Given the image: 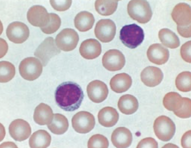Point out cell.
Masks as SVG:
<instances>
[{
  "label": "cell",
  "mask_w": 191,
  "mask_h": 148,
  "mask_svg": "<svg viewBox=\"0 0 191 148\" xmlns=\"http://www.w3.org/2000/svg\"><path fill=\"white\" fill-rule=\"evenodd\" d=\"M87 92L90 99L95 103H100L107 97L108 90L103 82L95 80L90 82L87 87Z\"/></svg>",
  "instance_id": "obj_15"
},
{
  "label": "cell",
  "mask_w": 191,
  "mask_h": 148,
  "mask_svg": "<svg viewBox=\"0 0 191 148\" xmlns=\"http://www.w3.org/2000/svg\"><path fill=\"white\" fill-rule=\"evenodd\" d=\"M79 40V35L74 29L66 28L62 30L56 35V44L60 49L65 51L73 50Z\"/></svg>",
  "instance_id": "obj_7"
},
{
  "label": "cell",
  "mask_w": 191,
  "mask_h": 148,
  "mask_svg": "<svg viewBox=\"0 0 191 148\" xmlns=\"http://www.w3.org/2000/svg\"><path fill=\"white\" fill-rule=\"evenodd\" d=\"M175 84L177 89L182 92H188L191 90V73L189 71H184L177 76Z\"/></svg>",
  "instance_id": "obj_30"
},
{
  "label": "cell",
  "mask_w": 191,
  "mask_h": 148,
  "mask_svg": "<svg viewBox=\"0 0 191 148\" xmlns=\"http://www.w3.org/2000/svg\"><path fill=\"white\" fill-rule=\"evenodd\" d=\"M119 114L115 108L109 106L101 109L98 114L99 123L106 127H112L115 125L119 119Z\"/></svg>",
  "instance_id": "obj_21"
},
{
  "label": "cell",
  "mask_w": 191,
  "mask_h": 148,
  "mask_svg": "<svg viewBox=\"0 0 191 148\" xmlns=\"http://www.w3.org/2000/svg\"><path fill=\"white\" fill-rule=\"evenodd\" d=\"M51 137L46 131L39 130L34 132L29 140L31 148H46L50 144Z\"/></svg>",
  "instance_id": "obj_25"
},
{
  "label": "cell",
  "mask_w": 191,
  "mask_h": 148,
  "mask_svg": "<svg viewBox=\"0 0 191 148\" xmlns=\"http://www.w3.org/2000/svg\"><path fill=\"white\" fill-rule=\"evenodd\" d=\"M53 111L51 107L43 103H40L35 108L33 115L34 120L40 125L48 124L53 117Z\"/></svg>",
  "instance_id": "obj_23"
},
{
  "label": "cell",
  "mask_w": 191,
  "mask_h": 148,
  "mask_svg": "<svg viewBox=\"0 0 191 148\" xmlns=\"http://www.w3.org/2000/svg\"><path fill=\"white\" fill-rule=\"evenodd\" d=\"M158 147V143L155 140L151 137H147L142 139L138 143L137 148Z\"/></svg>",
  "instance_id": "obj_37"
},
{
  "label": "cell",
  "mask_w": 191,
  "mask_h": 148,
  "mask_svg": "<svg viewBox=\"0 0 191 148\" xmlns=\"http://www.w3.org/2000/svg\"><path fill=\"white\" fill-rule=\"evenodd\" d=\"M42 70L41 61L33 57L25 58L21 62L19 66L21 75L24 79L29 81H33L38 78Z\"/></svg>",
  "instance_id": "obj_5"
},
{
  "label": "cell",
  "mask_w": 191,
  "mask_h": 148,
  "mask_svg": "<svg viewBox=\"0 0 191 148\" xmlns=\"http://www.w3.org/2000/svg\"><path fill=\"white\" fill-rule=\"evenodd\" d=\"M183 103L182 107L174 113L177 117L182 118H189L191 116V100L187 97H183Z\"/></svg>",
  "instance_id": "obj_34"
},
{
  "label": "cell",
  "mask_w": 191,
  "mask_h": 148,
  "mask_svg": "<svg viewBox=\"0 0 191 148\" xmlns=\"http://www.w3.org/2000/svg\"><path fill=\"white\" fill-rule=\"evenodd\" d=\"M27 18L29 22L32 25L40 28L46 26L50 18L49 13L43 6L35 5L29 9Z\"/></svg>",
  "instance_id": "obj_13"
},
{
  "label": "cell",
  "mask_w": 191,
  "mask_h": 148,
  "mask_svg": "<svg viewBox=\"0 0 191 148\" xmlns=\"http://www.w3.org/2000/svg\"><path fill=\"white\" fill-rule=\"evenodd\" d=\"M49 20L45 26L40 28L41 30L44 33L50 34L56 32L59 28L61 23L60 17L57 14L53 13H49Z\"/></svg>",
  "instance_id": "obj_32"
},
{
  "label": "cell",
  "mask_w": 191,
  "mask_h": 148,
  "mask_svg": "<svg viewBox=\"0 0 191 148\" xmlns=\"http://www.w3.org/2000/svg\"><path fill=\"white\" fill-rule=\"evenodd\" d=\"M139 104L137 99L133 96L126 94L121 96L118 103L119 110L122 113L130 115L135 112L138 109Z\"/></svg>",
  "instance_id": "obj_22"
},
{
  "label": "cell",
  "mask_w": 191,
  "mask_h": 148,
  "mask_svg": "<svg viewBox=\"0 0 191 148\" xmlns=\"http://www.w3.org/2000/svg\"><path fill=\"white\" fill-rule=\"evenodd\" d=\"M127 11L132 19L141 23L148 22L152 15L150 4L146 0L130 1L127 6Z\"/></svg>",
  "instance_id": "obj_4"
},
{
  "label": "cell",
  "mask_w": 191,
  "mask_h": 148,
  "mask_svg": "<svg viewBox=\"0 0 191 148\" xmlns=\"http://www.w3.org/2000/svg\"><path fill=\"white\" fill-rule=\"evenodd\" d=\"M153 129L155 135L160 140L167 142L174 136L175 131V126L173 121L168 117L161 116L154 121Z\"/></svg>",
  "instance_id": "obj_6"
},
{
  "label": "cell",
  "mask_w": 191,
  "mask_h": 148,
  "mask_svg": "<svg viewBox=\"0 0 191 148\" xmlns=\"http://www.w3.org/2000/svg\"><path fill=\"white\" fill-rule=\"evenodd\" d=\"M72 126L76 131L80 133H86L94 128L95 121L93 115L89 112L81 111L73 117Z\"/></svg>",
  "instance_id": "obj_9"
},
{
  "label": "cell",
  "mask_w": 191,
  "mask_h": 148,
  "mask_svg": "<svg viewBox=\"0 0 191 148\" xmlns=\"http://www.w3.org/2000/svg\"><path fill=\"white\" fill-rule=\"evenodd\" d=\"M132 135L130 131L123 127H119L113 132L111 140L116 147L125 148L129 147L132 141Z\"/></svg>",
  "instance_id": "obj_19"
},
{
  "label": "cell",
  "mask_w": 191,
  "mask_h": 148,
  "mask_svg": "<svg viewBox=\"0 0 191 148\" xmlns=\"http://www.w3.org/2000/svg\"><path fill=\"white\" fill-rule=\"evenodd\" d=\"M125 62L124 55L119 50L113 49L106 51L102 59L103 67L110 71L120 70L124 67Z\"/></svg>",
  "instance_id": "obj_12"
},
{
  "label": "cell",
  "mask_w": 191,
  "mask_h": 148,
  "mask_svg": "<svg viewBox=\"0 0 191 148\" xmlns=\"http://www.w3.org/2000/svg\"><path fill=\"white\" fill-rule=\"evenodd\" d=\"M144 37L143 29L135 23L124 26L120 31V40L125 46L130 48L135 49L140 45Z\"/></svg>",
  "instance_id": "obj_3"
},
{
  "label": "cell",
  "mask_w": 191,
  "mask_h": 148,
  "mask_svg": "<svg viewBox=\"0 0 191 148\" xmlns=\"http://www.w3.org/2000/svg\"><path fill=\"white\" fill-rule=\"evenodd\" d=\"M183 103V97L175 92L167 93L163 100V104L165 107L169 111L173 112L179 110Z\"/></svg>",
  "instance_id": "obj_27"
},
{
  "label": "cell",
  "mask_w": 191,
  "mask_h": 148,
  "mask_svg": "<svg viewBox=\"0 0 191 148\" xmlns=\"http://www.w3.org/2000/svg\"><path fill=\"white\" fill-rule=\"evenodd\" d=\"M118 1V0H96L95 3L96 10L102 16L111 15L116 10Z\"/></svg>",
  "instance_id": "obj_29"
},
{
  "label": "cell",
  "mask_w": 191,
  "mask_h": 148,
  "mask_svg": "<svg viewBox=\"0 0 191 148\" xmlns=\"http://www.w3.org/2000/svg\"><path fill=\"white\" fill-rule=\"evenodd\" d=\"M100 43L94 39H88L81 44L79 51L81 55L87 59H93L98 57L101 52Z\"/></svg>",
  "instance_id": "obj_16"
},
{
  "label": "cell",
  "mask_w": 191,
  "mask_h": 148,
  "mask_svg": "<svg viewBox=\"0 0 191 148\" xmlns=\"http://www.w3.org/2000/svg\"><path fill=\"white\" fill-rule=\"evenodd\" d=\"M116 31L114 23L110 19H102L96 23L94 29L96 37L103 43L111 41L114 38Z\"/></svg>",
  "instance_id": "obj_10"
},
{
  "label": "cell",
  "mask_w": 191,
  "mask_h": 148,
  "mask_svg": "<svg viewBox=\"0 0 191 148\" xmlns=\"http://www.w3.org/2000/svg\"><path fill=\"white\" fill-rule=\"evenodd\" d=\"M180 54L184 60L187 62L191 63V41L185 42L182 46Z\"/></svg>",
  "instance_id": "obj_36"
},
{
  "label": "cell",
  "mask_w": 191,
  "mask_h": 148,
  "mask_svg": "<svg viewBox=\"0 0 191 148\" xmlns=\"http://www.w3.org/2000/svg\"><path fill=\"white\" fill-rule=\"evenodd\" d=\"M47 127L53 133L61 135L67 130L68 122L67 118L64 115L59 113L54 114L51 122L47 125Z\"/></svg>",
  "instance_id": "obj_26"
},
{
  "label": "cell",
  "mask_w": 191,
  "mask_h": 148,
  "mask_svg": "<svg viewBox=\"0 0 191 148\" xmlns=\"http://www.w3.org/2000/svg\"><path fill=\"white\" fill-rule=\"evenodd\" d=\"M173 20L177 25V30L182 36L191 37V8L185 3L176 5L171 13Z\"/></svg>",
  "instance_id": "obj_2"
},
{
  "label": "cell",
  "mask_w": 191,
  "mask_h": 148,
  "mask_svg": "<svg viewBox=\"0 0 191 148\" xmlns=\"http://www.w3.org/2000/svg\"><path fill=\"white\" fill-rule=\"evenodd\" d=\"M109 142L108 139L104 136L97 134L92 136L88 142V147L92 148H108Z\"/></svg>",
  "instance_id": "obj_33"
},
{
  "label": "cell",
  "mask_w": 191,
  "mask_h": 148,
  "mask_svg": "<svg viewBox=\"0 0 191 148\" xmlns=\"http://www.w3.org/2000/svg\"><path fill=\"white\" fill-rule=\"evenodd\" d=\"M50 2L54 9L58 11H62L69 8L71 5L72 1L51 0L50 1Z\"/></svg>",
  "instance_id": "obj_35"
},
{
  "label": "cell",
  "mask_w": 191,
  "mask_h": 148,
  "mask_svg": "<svg viewBox=\"0 0 191 148\" xmlns=\"http://www.w3.org/2000/svg\"><path fill=\"white\" fill-rule=\"evenodd\" d=\"M61 52L56 47L54 39L46 38L36 50L34 55L41 61L43 66L48 63L50 58Z\"/></svg>",
  "instance_id": "obj_8"
},
{
  "label": "cell",
  "mask_w": 191,
  "mask_h": 148,
  "mask_svg": "<svg viewBox=\"0 0 191 148\" xmlns=\"http://www.w3.org/2000/svg\"><path fill=\"white\" fill-rule=\"evenodd\" d=\"M131 77L125 73L118 74L112 78L110 82L111 89L117 93H122L128 90L132 84Z\"/></svg>",
  "instance_id": "obj_20"
},
{
  "label": "cell",
  "mask_w": 191,
  "mask_h": 148,
  "mask_svg": "<svg viewBox=\"0 0 191 148\" xmlns=\"http://www.w3.org/2000/svg\"><path fill=\"white\" fill-rule=\"evenodd\" d=\"M147 54L151 62L158 65L166 63L169 56L168 49L158 43L150 45L148 49Z\"/></svg>",
  "instance_id": "obj_18"
},
{
  "label": "cell",
  "mask_w": 191,
  "mask_h": 148,
  "mask_svg": "<svg viewBox=\"0 0 191 148\" xmlns=\"http://www.w3.org/2000/svg\"><path fill=\"white\" fill-rule=\"evenodd\" d=\"M181 144L183 148H191V130L183 135L181 139Z\"/></svg>",
  "instance_id": "obj_38"
},
{
  "label": "cell",
  "mask_w": 191,
  "mask_h": 148,
  "mask_svg": "<svg viewBox=\"0 0 191 148\" xmlns=\"http://www.w3.org/2000/svg\"><path fill=\"white\" fill-rule=\"evenodd\" d=\"M11 137L15 141L21 142L26 140L31 133L29 123L24 120L18 119L12 121L9 127Z\"/></svg>",
  "instance_id": "obj_14"
},
{
  "label": "cell",
  "mask_w": 191,
  "mask_h": 148,
  "mask_svg": "<svg viewBox=\"0 0 191 148\" xmlns=\"http://www.w3.org/2000/svg\"><path fill=\"white\" fill-rule=\"evenodd\" d=\"M0 82H7L14 77L15 73L14 66L10 62L2 61L0 62Z\"/></svg>",
  "instance_id": "obj_31"
},
{
  "label": "cell",
  "mask_w": 191,
  "mask_h": 148,
  "mask_svg": "<svg viewBox=\"0 0 191 148\" xmlns=\"http://www.w3.org/2000/svg\"><path fill=\"white\" fill-rule=\"evenodd\" d=\"M163 77L160 69L153 66H148L141 72L140 78L146 86L153 87L158 85Z\"/></svg>",
  "instance_id": "obj_17"
},
{
  "label": "cell",
  "mask_w": 191,
  "mask_h": 148,
  "mask_svg": "<svg viewBox=\"0 0 191 148\" xmlns=\"http://www.w3.org/2000/svg\"><path fill=\"white\" fill-rule=\"evenodd\" d=\"M6 34L11 41L16 44H21L29 37V31L28 26L24 23L14 21L8 25Z\"/></svg>",
  "instance_id": "obj_11"
},
{
  "label": "cell",
  "mask_w": 191,
  "mask_h": 148,
  "mask_svg": "<svg viewBox=\"0 0 191 148\" xmlns=\"http://www.w3.org/2000/svg\"><path fill=\"white\" fill-rule=\"evenodd\" d=\"M84 96L81 86L71 81L65 82L60 84L55 92L56 104L61 109L67 111H73L78 109Z\"/></svg>",
  "instance_id": "obj_1"
},
{
  "label": "cell",
  "mask_w": 191,
  "mask_h": 148,
  "mask_svg": "<svg viewBox=\"0 0 191 148\" xmlns=\"http://www.w3.org/2000/svg\"><path fill=\"white\" fill-rule=\"evenodd\" d=\"M158 36L163 44L168 48L175 49L180 46L179 38L174 32L168 29L163 28L160 30L159 32Z\"/></svg>",
  "instance_id": "obj_28"
},
{
  "label": "cell",
  "mask_w": 191,
  "mask_h": 148,
  "mask_svg": "<svg viewBox=\"0 0 191 148\" xmlns=\"http://www.w3.org/2000/svg\"><path fill=\"white\" fill-rule=\"evenodd\" d=\"M75 27L81 32L87 31L93 27L95 22L93 15L87 11H82L78 13L74 19Z\"/></svg>",
  "instance_id": "obj_24"
}]
</instances>
